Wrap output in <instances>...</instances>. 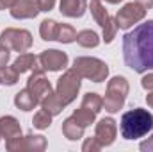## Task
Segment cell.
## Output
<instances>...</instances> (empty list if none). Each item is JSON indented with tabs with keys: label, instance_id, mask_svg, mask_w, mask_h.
I'll return each mask as SVG.
<instances>
[{
	"label": "cell",
	"instance_id": "6da1fadb",
	"mask_svg": "<svg viewBox=\"0 0 153 152\" xmlns=\"http://www.w3.org/2000/svg\"><path fill=\"white\" fill-rule=\"evenodd\" d=\"M123 59L137 74L153 70V20L139 23L123 36Z\"/></svg>",
	"mask_w": 153,
	"mask_h": 152
},
{
	"label": "cell",
	"instance_id": "7a4b0ae2",
	"mask_svg": "<svg viewBox=\"0 0 153 152\" xmlns=\"http://www.w3.org/2000/svg\"><path fill=\"white\" fill-rule=\"evenodd\" d=\"M153 129V114L148 109L135 108L121 116L119 131L125 140H139Z\"/></svg>",
	"mask_w": 153,
	"mask_h": 152
},
{
	"label": "cell",
	"instance_id": "3957f363",
	"mask_svg": "<svg viewBox=\"0 0 153 152\" xmlns=\"http://www.w3.org/2000/svg\"><path fill=\"white\" fill-rule=\"evenodd\" d=\"M130 91V84L123 75H116L109 81L107 91L103 97V108L109 113H117L126 100V95Z\"/></svg>",
	"mask_w": 153,
	"mask_h": 152
},
{
	"label": "cell",
	"instance_id": "277c9868",
	"mask_svg": "<svg viewBox=\"0 0 153 152\" xmlns=\"http://www.w3.org/2000/svg\"><path fill=\"white\" fill-rule=\"evenodd\" d=\"M73 68L78 72L82 79H89L93 82H103L109 77V66L105 61L98 57H76L73 63Z\"/></svg>",
	"mask_w": 153,
	"mask_h": 152
},
{
	"label": "cell",
	"instance_id": "5b68a950",
	"mask_svg": "<svg viewBox=\"0 0 153 152\" xmlns=\"http://www.w3.org/2000/svg\"><path fill=\"white\" fill-rule=\"evenodd\" d=\"M80 79L75 68H70L66 70L62 77L57 81V88H55V97L57 100L66 108L68 104H71L78 95V90H80Z\"/></svg>",
	"mask_w": 153,
	"mask_h": 152
},
{
	"label": "cell",
	"instance_id": "8992f818",
	"mask_svg": "<svg viewBox=\"0 0 153 152\" xmlns=\"http://www.w3.org/2000/svg\"><path fill=\"white\" fill-rule=\"evenodd\" d=\"M91 14L94 18V22L102 27V32H103V41L105 43H111L117 34V25H116V20L107 13V9L103 7L102 0H91Z\"/></svg>",
	"mask_w": 153,
	"mask_h": 152
},
{
	"label": "cell",
	"instance_id": "52a82bcc",
	"mask_svg": "<svg viewBox=\"0 0 153 152\" xmlns=\"http://www.w3.org/2000/svg\"><path fill=\"white\" fill-rule=\"evenodd\" d=\"M0 43L14 52H27L32 47V34L25 29H5L0 34Z\"/></svg>",
	"mask_w": 153,
	"mask_h": 152
},
{
	"label": "cell",
	"instance_id": "ba28073f",
	"mask_svg": "<svg viewBox=\"0 0 153 152\" xmlns=\"http://www.w3.org/2000/svg\"><path fill=\"white\" fill-rule=\"evenodd\" d=\"M144 16H146V9H144L141 4H137V2H130V4H125V5L116 13L114 20H116L117 29L126 31V29H130L134 23H139L141 20H144Z\"/></svg>",
	"mask_w": 153,
	"mask_h": 152
},
{
	"label": "cell",
	"instance_id": "9c48e42d",
	"mask_svg": "<svg viewBox=\"0 0 153 152\" xmlns=\"http://www.w3.org/2000/svg\"><path fill=\"white\" fill-rule=\"evenodd\" d=\"M27 90H30V93L36 97L38 104H41L46 97H50V95L53 93L50 81L45 77V70H43L39 65L34 68L32 75L29 77V81H27Z\"/></svg>",
	"mask_w": 153,
	"mask_h": 152
},
{
	"label": "cell",
	"instance_id": "30bf717a",
	"mask_svg": "<svg viewBox=\"0 0 153 152\" xmlns=\"http://www.w3.org/2000/svg\"><path fill=\"white\" fill-rule=\"evenodd\" d=\"M38 63L45 72H61L68 66V56H66V52L50 48V50H45L39 54Z\"/></svg>",
	"mask_w": 153,
	"mask_h": 152
},
{
	"label": "cell",
	"instance_id": "8fae6325",
	"mask_svg": "<svg viewBox=\"0 0 153 152\" xmlns=\"http://www.w3.org/2000/svg\"><path fill=\"white\" fill-rule=\"evenodd\" d=\"M9 152H20V150H34L41 152L46 149V140L41 134H29V136H20L13 141L5 143Z\"/></svg>",
	"mask_w": 153,
	"mask_h": 152
},
{
	"label": "cell",
	"instance_id": "7c38bea8",
	"mask_svg": "<svg viewBox=\"0 0 153 152\" xmlns=\"http://www.w3.org/2000/svg\"><path fill=\"white\" fill-rule=\"evenodd\" d=\"M116 134H117V125H116L114 118H102V120L96 123L94 138L98 140V143H100L102 147L112 145L114 140H116Z\"/></svg>",
	"mask_w": 153,
	"mask_h": 152
},
{
	"label": "cell",
	"instance_id": "4fadbf2b",
	"mask_svg": "<svg viewBox=\"0 0 153 152\" xmlns=\"http://www.w3.org/2000/svg\"><path fill=\"white\" fill-rule=\"evenodd\" d=\"M11 16L16 20H27V18H36L39 14V4L38 0H14L13 5L9 7Z\"/></svg>",
	"mask_w": 153,
	"mask_h": 152
},
{
	"label": "cell",
	"instance_id": "5bb4252c",
	"mask_svg": "<svg viewBox=\"0 0 153 152\" xmlns=\"http://www.w3.org/2000/svg\"><path fill=\"white\" fill-rule=\"evenodd\" d=\"M0 134H2V138H5V143L20 138L22 136V125H20V122L14 116H9V114L2 116L0 118Z\"/></svg>",
	"mask_w": 153,
	"mask_h": 152
},
{
	"label": "cell",
	"instance_id": "9a60e30c",
	"mask_svg": "<svg viewBox=\"0 0 153 152\" xmlns=\"http://www.w3.org/2000/svg\"><path fill=\"white\" fill-rule=\"evenodd\" d=\"M59 11L62 16L68 18H80L87 11V0H61Z\"/></svg>",
	"mask_w": 153,
	"mask_h": 152
},
{
	"label": "cell",
	"instance_id": "2e32d148",
	"mask_svg": "<svg viewBox=\"0 0 153 152\" xmlns=\"http://www.w3.org/2000/svg\"><path fill=\"white\" fill-rule=\"evenodd\" d=\"M14 106L18 109H22V111H32L39 104H38V100H36V97L30 93V90L25 88V90H22V91H18L14 95Z\"/></svg>",
	"mask_w": 153,
	"mask_h": 152
},
{
	"label": "cell",
	"instance_id": "e0dca14e",
	"mask_svg": "<svg viewBox=\"0 0 153 152\" xmlns=\"http://www.w3.org/2000/svg\"><path fill=\"white\" fill-rule=\"evenodd\" d=\"M84 131H85V129H84L82 125L76 123L73 116H70V118H66V120L62 122V134H64L70 141L80 140V138L84 136Z\"/></svg>",
	"mask_w": 153,
	"mask_h": 152
},
{
	"label": "cell",
	"instance_id": "ac0fdd59",
	"mask_svg": "<svg viewBox=\"0 0 153 152\" xmlns=\"http://www.w3.org/2000/svg\"><path fill=\"white\" fill-rule=\"evenodd\" d=\"M38 65H39L38 57H36L34 54H22V56H18V59L13 63V68L22 75V74H25V72H29V70H34Z\"/></svg>",
	"mask_w": 153,
	"mask_h": 152
},
{
	"label": "cell",
	"instance_id": "d6986e66",
	"mask_svg": "<svg viewBox=\"0 0 153 152\" xmlns=\"http://www.w3.org/2000/svg\"><path fill=\"white\" fill-rule=\"evenodd\" d=\"M75 41L80 45V47H84V48H94V47L100 45V38H98V34H96L94 31H91V29H85V31L76 32V39Z\"/></svg>",
	"mask_w": 153,
	"mask_h": 152
},
{
	"label": "cell",
	"instance_id": "ffe728a7",
	"mask_svg": "<svg viewBox=\"0 0 153 152\" xmlns=\"http://www.w3.org/2000/svg\"><path fill=\"white\" fill-rule=\"evenodd\" d=\"M96 114H98V113H94L93 109H89V108H84V106H80V108L76 109L75 113L71 114V116L75 118V122L78 123V125H82V127L85 129V127H89V125H91V123L94 122Z\"/></svg>",
	"mask_w": 153,
	"mask_h": 152
},
{
	"label": "cell",
	"instance_id": "44dd1931",
	"mask_svg": "<svg viewBox=\"0 0 153 152\" xmlns=\"http://www.w3.org/2000/svg\"><path fill=\"white\" fill-rule=\"evenodd\" d=\"M76 39V31L68 25V23H57V32H55V41L59 43H73Z\"/></svg>",
	"mask_w": 153,
	"mask_h": 152
},
{
	"label": "cell",
	"instance_id": "7402d4cb",
	"mask_svg": "<svg viewBox=\"0 0 153 152\" xmlns=\"http://www.w3.org/2000/svg\"><path fill=\"white\" fill-rule=\"evenodd\" d=\"M82 106L93 109L94 113H100L102 108H103V99L98 93H85L84 99H82Z\"/></svg>",
	"mask_w": 153,
	"mask_h": 152
},
{
	"label": "cell",
	"instance_id": "603a6c76",
	"mask_svg": "<svg viewBox=\"0 0 153 152\" xmlns=\"http://www.w3.org/2000/svg\"><path fill=\"white\" fill-rule=\"evenodd\" d=\"M57 32V22L55 20H43L39 27V34L45 41H53Z\"/></svg>",
	"mask_w": 153,
	"mask_h": 152
},
{
	"label": "cell",
	"instance_id": "cb8c5ba5",
	"mask_svg": "<svg viewBox=\"0 0 153 152\" xmlns=\"http://www.w3.org/2000/svg\"><path fill=\"white\" fill-rule=\"evenodd\" d=\"M52 116H53L52 113H48L46 109L41 108L38 113L34 114V118H32V125L36 129H48L50 123H52Z\"/></svg>",
	"mask_w": 153,
	"mask_h": 152
},
{
	"label": "cell",
	"instance_id": "d4e9b609",
	"mask_svg": "<svg viewBox=\"0 0 153 152\" xmlns=\"http://www.w3.org/2000/svg\"><path fill=\"white\" fill-rule=\"evenodd\" d=\"M18 72L13 68V66H2L0 68V84H5V86H14L18 82Z\"/></svg>",
	"mask_w": 153,
	"mask_h": 152
},
{
	"label": "cell",
	"instance_id": "484cf974",
	"mask_svg": "<svg viewBox=\"0 0 153 152\" xmlns=\"http://www.w3.org/2000/svg\"><path fill=\"white\" fill-rule=\"evenodd\" d=\"M103 147L98 143V140L93 136V138H87L85 141H84V145H82V150L84 152H98V150H102Z\"/></svg>",
	"mask_w": 153,
	"mask_h": 152
},
{
	"label": "cell",
	"instance_id": "4316f807",
	"mask_svg": "<svg viewBox=\"0 0 153 152\" xmlns=\"http://www.w3.org/2000/svg\"><path fill=\"white\" fill-rule=\"evenodd\" d=\"M9 56H11V52H9V48H7V47H4V45L0 43V68H2V66H7V61H9Z\"/></svg>",
	"mask_w": 153,
	"mask_h": 152
},
{
	"label": "cell",
	"instance_id": "83f0119b",
	"mask_svg": "<svg viewBox=\"0 0 153 152\" xmlns=\"http://www.w3.org/2000/svg\"><path fill=\"white\" fill-rule=\"evenodd\" d=\"M141 86H143L146 91H153V72L141 79Z\"/></svg>",
	"mask_w": 153,
	"mask_h": 152
},
{
	"label": "cell",
	"instance_id": "f1b7e54d",
	"mask_svg": "<svg viewBox=\"0 0 153 152\" xmlns=\"http://www.w3.org/2000/svg\"><path fill=\"white\" fill-rule=\"evenodd\" d=\"M141 150L143 152H153V129H152V134L141 143Z\"/></svg>",
	"mask_w": 153,
	"mask_h": 152
},
{
	"label": "cell",
	"instance_id": "f546056e",
	"mask_svg": "<svg viewBox=\"0 0 153 152\" xmlns=\"http://www.w3.org/2000/svg\"><path fill=\"white\" fill-rule=\"evenodd\" d=\"M38 4H39V9H41L43 13H48V11L53 9L55 0H38Z\"/></svg>",
	"mask_w": 153,
	"mask_h": 152
},
{
	"label": "cell",
	"instance_id": "4dcf8cb0",
	"mask_svg": "<svg viewBox=\"0 0 153 152\" xmlns=\"http://www.w3.org/2000/svg\"><path fill=\"white\" fill-rule=\"evenodd\" d=\"M137 4H141L146 11H150V9H153V0H135Z\"/></svg>",
	"mask_w": 153,
	"mask_h": 152
},
{
	"label": "cell",
	"instance_id": "1f68e13d",
	"mask_svg": "<svg viewBox=\"0 0 153 152\" xmlns=\"http://www.w3.org/2000/svg\"><path fill=\"white\" fill-rule=\"evenodd\" d=\"M13 2H14V0H0V11L9 9V7L13 5Z\"/></svg>",
	"mask_w": 153,
	"mask_h": 152
},
{
	"label": "cell",
	"instance_id": "d6a6232c",
	"mask_svg": "<svg viewBox=\"0 0 153 152\" xmlns=\"http://www.w3.org/2000/svg\"><path fill=\"white\" fill-rule=\"evenodd\" d=\"M146 102H148V106L153 109V91H150V93L146 95Z\"/></svg>",
	"mask_w": 153,
	"mask_h": 152
},
{
	"label": "cell",
	"instance_id": "836d02e7",
	"mask_svg": "<svg viewBox=\"0 0 153 152\" xmlns=\"http://www.w3.org/2000/svg\"><path fill=\"white\" fill-rule=\"evenodd\" d=\"M105 2H109V4H119V2H123V0H105Z\"/></svg>",
	"mask_w": 153,
	"mask_h": 152
},
{
	"label": "cell",
	"instance_id": "e575fe53",
	"mask_svg": "<svg viewBox=\"0 0 153 152\" xmlns=\"http://www.w3.org/2000/svg\"><path fill=\"white\" fill-rule=\"evenodd\" d=\"M0 138H2V134H0Z\"/></svg>",
	"mask_w": 153,
	"mask_h": 152
}]
</instances>
